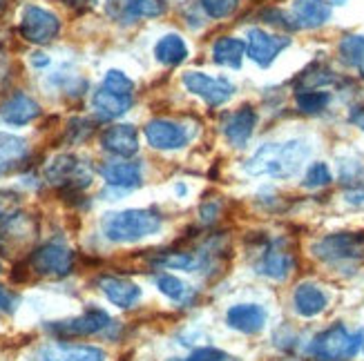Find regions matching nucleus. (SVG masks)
Listing matches in <instances>:
<instances>
[{
  "mask_svg": "<svg viewBox=\"0 0 364 361\" xmlns=\"http://www.w3.org/2000/svg\"><path fill=\"white\" fill-rule=\"evenodd\" d=\"M309 156L311 148L302 138H293L287 143H266L246 161L244 170L250 177L291 179L304 167Z\"/></svg>",
  "mask_w": 364,
  "mask_h": 361,
  "instance_id": "1",
  "label": "nucleus"
},
{
  "mask_svg": "<svg viewBox=\"0 0 364 361\" xmlns=\"http://www.w3.org/2000/svg\"><path fill=\"white\" fill-rule=\"evenodd\" d=\"M103 234L107 241L112 243H136L141 239H148L159 234L164 228V216L150 210V208H139V210H121V212H109L103 218Z\"/></svg>",
  "mask_w": 364,
  "mask_h": 361,
  "instance_id": "2",
  "label": "nucleus"
},
{
  "mask_svg": "<svg viewBox=\"0 0 364 361\" xmlns=\"http://www.w3.org/2000/svg\"><path fill=\"white\" fill-rule=\"evenodd\" d=\"M364 346V333H351L346 326L336 323L311 341L309 352L320 361H349Z\"/></svg>",
  "mask_w": 364,
  "mask_h": 361,
  "instance_id": "3",
  "label": "nucleus"
},
{
  "mask_svg": "<svg viewBox=\"0 0 364 361\" xmlns=\"http://www.w3.org/2000/svg\"><path fill=\"white\" fill-rule=\"evenodd\" d=\"M313 255L328 265H358L364 261V232H333L313 243Z\"/></svg>",
  "mask_w": 364,
  "mask_h": 361,
  "instance_id": "4",
  "label": "nucleus"
},
{
  "mask_svg": "<svg viewBox=\"0 0 364 361\" xmlns=\"http://www.w3.org/2000/svg\"><path fill=\"white\" fill-rule=\"evenodd\" d=\"M45 177L56 187L78 192V190H85L92 183V170L85 161H81L74 154H58L47 163Z\"/></svg>",
  "mask_w": 364,
  "mask_h": 361,
  "instance_id": "5",
  "label": "nucleus"
},
{
  "mask_svg": "<svg viewBox=\"0 0 364 361\" xmlns=\"http://www.w3.org/2000/svg\"><path fill=\"white\" fill-rule=\"evenodd\" d=\"M112 326V319L105 310L99 308H90L83 315L72 317V319H63V321H52L47 323V331L60 339H74V337H90V335H99Z\"/></svg>",
  "mask_w": 364,
  "mask_h": 361,
  "instance_id": "6",
  "label": "nucleus"
},
{
  "mask_svg": "<svg viewBox=\"0 0 364 361\" xmlns=\"http://www.w3.org/2000/svg\"><path fill=\"white\" fill-rule=\"evenodd\" d=\"M29 263L43 277H68L74 270V252L65 243L50 241L31 252Z\"/></svg>",
  "mask_w": 364,
  "mask_h": 361,
  "instance_id": "7",
  "label": "nucleus"
},
{
  "mask_svg": "<svg viewBox=\"0 0 364 361\" xmlns=\"http://www.w3.org/2000/svg\"><path fill=\"white\" fill-rule=\"evenodd\" d=\"M60 31L58 16L50 9L29 5L21 18V36L31 45H47L52 43Z\"/></svg>",
  "mask_w": 364,
  "mask_h": 361,
  "instance_id": "8",
  "label": "nucleus"
},
{
  "mask_svg": "<svg viewBox=\"0 0 364 361\" xmlns=\"http://www.w3.org/2000/svg\"><path fill=\"white\" fill-rule=\"evenodd\" d=\"M181 81H183V87L190 94H195V96H199L203 103H208L210 107L224 105L235 94L232 83L224 76H208L203 72H186Z\"/></svg>",
  "mask_w": 364,
  "mask_h": 361,
  "instance_id": "9",
  "label": "nucleus"
},
{
  "mask_svg": "<svg viewBox=\"0 0 364 361\" xmlns=\"http://www.w3.org/2000/svg\"><path fill=\"white\" fill-rule=\"evenodd\" d=\"M295 268V257L287 248V241L277 239V241H268L264 250L259 252V259L255 263V270L273 281H284L289 279V274Z\"/></svg>",
  "mask_w": 364,
  "mask_h": 361,
  "instance_id": "10",
  "label": "nucleus"
},
{
  "mask_svg": "<svg viewBox=\"0 0 364 361\" xmlns=\"http://www.w3.org/2000/svg\"><path fill=\"white\" fill-rule=\"evenodd\" d=\"M289 45H291V38L273 36L259 27L248 29V34H246V54L250 56V60H255L259 67L273 65V60L287 50Z\"/></svg>",
  "mask_w": 364,
  "mask_h": 361,
  "instance_id": "11",
  "label": "nucleus"
},
{
  "mask_svg": "<svg viewBox=\"0 0 364 361\" xmlns=\"http://www.w3.org/2000/svg\"><path fill=\"white\" fill-rule=\"evenodd\" d=\"M146 138L150 148L154 150H181L188 145L190 132L183 128L181 123L168 121V118H154L146 125Z\"/></svg>",
  "mask_w": 364,
  "mask_h": 361,
  "instance_id": "12",
  "label": "nucleus"
},
{
  "mask_svg": "<svg viewBox=\"0 0 364 361\" xmlns=\"http://www.w3.org/2000/svg\"><path fill=\"white\" fill-rule=\"evenodd\" d=\"M101 148L119 159H130L139 152V132L130 123H114L101 132Z\"/></svg>",
  "mask_w": 364,
  "mask_h": 361,
  "instance_id": "13",
  "label": "nucleus"
},
{
  "mask_svg": "<svg viewBox=\"0 0 364 361\" xmlns=\"http://www.w3.org/2000/svg\"><path fill=\"white\" fill-rule=\"evenodd\" d=\"M31 361H105V352L83 343H47L38 348Z\"/></svg>",
  "mask_w": 364,
  "mask_h": 361,
  "instance_id": "14",
  "label": "nucleus"
},
{
  "mask_svg": "<svg viewBox=\"0 0 364 361\" xmlns=\"http://www.w3.org/2000/svg\"><path fill=\"white\" fill-rule=\"evenodd\" d=\"M268 312L259 304H237L228 308L226 312V323L232 331L242 335H257L266 328Z\"/></svg>",
  "mask_w": 364,
  "mask_h": 361,
  "instance_id": "15",
  "label": "nucleus"
},
{
  "mask_svg": "<svg viewBox=\"0 0 364 361\" xmlns=\"http://www.w3.org/2000/svg\"><path fill=\"white\" fill-rule=\"evenodd\" d=\"M101 177L105 179L107 187H114L119 192H130L136 190L144 183V172L141 165L134 161H112V163H103L99 167Z\"/></svg>",
  "mask_w": 364,
  "mask_h": 361,
  "instance_id": "16",
  "label": "nucleus"
},
{
  "mask_svg": "<svg viewBox=\"0 0 364 361\" xmlns=\"http://www.w3.org/2000/svg\"><path fill=\"white\" fill-rule=\"evenodd\" d=\"M257 125V114L250 105H242L224 121V136L232 148H244Z\"/></svg>",
  "mask_w": 364,
  "mask_h": 361,
  "instance_id": "17",
  "label": "nucleus"
},
{
  "mask_svg": "<svg viewBox=\"0 0 364 361\" xmlns=\"http://www.w3.org/2000/svg\"><path fill=\"white\" fill-rule=\"evenodd\" d=\"M41 116V105L27 96V94H14L3 105H0V118L7 125L21 128V125H29Z\"/></svg>",
  "mask_w": 364,
  "mask_h": 361,
  "instance_id": "18",
  "label": "nucleus"
},
{
  "mask_svg": "<svg viewBox=\"0 0 364 361\" xmlns=\"http://www.w3.org/2000/svg\"><path fill=\"white\" fill-rule=\"evenodd\" d=\"M99 288L101 292L107 296L109 304H114L117 308L128 310L132 306H136V301L141 299V288L134 284V281L121 279V277H99Z\"/></svg>",
  "mask_w": 364,
  "mask_h": 361,
  "instance_id": "19",
  "label": "nucleus"
},
{
  "mask_svg": "<svg viewBox=\"0 0 364 361\" xmlns=\"http://www.w3.org/2000/svg\"><path fill=\"white\" fill-rule=\"evenodd\" d=\"M293 306H295V312L299 317L313 319L326 310L328 296L320 286L311 284V281H304V284H299L293 292Z\"/></svg>",
  "mask_w": 364,
  "mask_h": 361,
  "instance_id": "20",
  "label": "nucleus"
},
{
  "mask_svg": "<svg viewBox=\"0 0 364 361\" xmlns=\"http://www.w3.org/2000/svg\"><path fill=\"white\" fill-rule=\"evenodd\" d=\"M293 18L304 29H318L331 18V5L326 0H295Z\"/></svg>",
  "mask_w": 364,
  "mask_h": 361,
  "instance_id": "21",
  "label": "nucleus"
},
{
  "mask_svg": "<svg viewBox=\"0 0 364 361\" xmlns=\"http://www.w3.org/2000/svg\"><path fill=\"white\" fill-rule=\"evenodd\" d=\"M132 101H134L132 96H121V94H114L105 87H99L92 96V107H94V112H97L99 118L112 121V118H119L128 112V109L132 107Z\"/></svg>",
  "mask_w": 364,
  "mask_h": 361,
  "instance_id": "22",
  "label": "nucleus"
},
{
  "mask_svg": "<svg viewBox=\"0 0 364 361\" xmlns=\"http://www.w3.org/2000/svg\"><path fill=\"white\" fill-rule=\"evenodd\" d=\"M244 54H246V43L240 38H232V36H221L213 45V60L221 67L240 70Z\"/></svg>",
  "mask_w": 364,
  "mask_h": 361,
  "instance_id": "23",
  "label": "nucleus"
},
{
  "mask_svg": "<svg viewBox=\"0 0 364 361\" xmlns=\"http://www.w3.org/2000/svg\"><path fill=\"white\" fill-rule=\"evenodd\" d=\"M154 58L166 67H177L188 58V45L183 43L181 36L168 34L154 45Z\"/></svg>",
  "mask_w": 364,
  "mask_h": 361,
  "instance_id": "24",
  "label": "nucleus"
},
{
  "mask_svg": "<svg viewBox=\"0 0 364 361\" xmlns=\"http://www.w3.org/2000/svg\"><path fill=\"white\" fill-rule=\"evenodd\" d=\"M27 156V143L21 136L0 134V174L14 170Z\"/></svg>",
  "mask_w": 364,
  "mask_h": 361,
  "instance_id": "25",
  "label": "nucleus"
},
{
  "mask_svg": "<svg viewBox=\"0 0 364 361\" xmlns=\"http://www.w3.org/2000/svg\"><path fill=\"white\" fill-rule=\"evenodd\" d=\"M336 83V72L331 70L324 62H313L302 74L295 78V87L297 91H306V89H320L324 85Z\"/></svg>",
  "mask_w": 364,
  "mask_h": 361,
  "instance_id": "26",
  "label": "nucleus"
},
{
  "mask_svg": "<svg viewBox=\"0 0 364 361\" xmlns=\"http://www.w3.org/2000/svg\"><path fill=\"white\" fill-rule=\"evenodd\" d=\"M154 284L159 288L161 294H166L170 301H177V304H186L193 299V288H190L186 281H181L179 277L170 274V272H161L154 277Z\"/></svg>",
  "mask_w": 364,
  "mask_h": 361,
  "instance_id": "27",
  "label": "nucleus"
},
{
  "mask_svg": "<svg viewBox=\"0 0 364 361\" xmlns=\"http://www.w3.org/2000/svg\"><path fill=\"white\" fill-rule=\"evenodd\" d=\"M340 58L344 65H349L353 70L360 72V76L364 78V36H355V34H349L340 40Z\"/></svg>",
  "mask_w": 364,
  "mask_h": 361,
  "instance_id": "28",
  "label": "nucleus"
},
{
  "mask_svg": "<svg viewBox=\"0 0 364 361\" xmlns=\"http://www.w3.org/2000/svg\"><path fill=\"white\" fill-rule=\"evenodd\" d=\"M152 263L156 268H164V270H186V272H193L201 268V257L195 252H164L161 257L152 259Z\"/></svg>",
  "mask_w": 364,
  "mask_h": 361,
  "instance_id": "29",
  "label": "nucleus"
},
{
  "mask_svg": "<svg viewBox=\"0 0 364 361\" xmlns=\"http://www.w3.org/2000/svg\"><path fill=\"white\" fill-rule=\"evenodd\" d=\"M166 13V0H128L121 13L123 21H136V18H156Z\"/></svg>",
  "mask_w": 364,
  "mask_h": 361,
  "instance_id": "30",
  "label": "nucleus"
},
{
  "mask_svg": "<svg viewBox=\"0 0 364 361\" xmlns=\"http://www.w3.org/2000/svg\"><path fill=\"white\" fill-rule=\"evenodd\" d=\"M297 109L304 114H320L328 107L331 103V94L322 89H306V91H297L295 96Z\"/></svg>",
  "mask_w": 364,
  "mask_h": 361,
  "instance_id": "31",
  "label": "nucleus"
},
{
  "mask_svg": "<svg viewBox=\"0 0 364 361\" xmlns=\"http://www.w3.org/2000/svg\"><path fill=\"white\" fill-rule=\"evenodd\" d=\"M340 181L351 187V190H364V163L358 159H342L340 161Z\"/></svg>",
  "mask_w": 364,
  "mask_h": 361,
  "instance_id": "32",
  "label": "nucleus"
},
{
  "mask_svg": "<svg viewBox=\"0 0 364 361\" xmlns=\"http://www.w3.org/2000/svg\"><path fill=\"white\" fill-rule=\"evenodd\" d=\"M203 13L213 21H224L230 18V16L240 7V0H199Z\"/></svg>",
  "mask_w": 364,
  "mask_h": 361,
  "instance_id": "33",
  "label": "nucleus"
},
{
  "mask_svg": "<svg viewBox=\"0 0 364 361\" xmlns=\"http://www.w3.org/2000/svg\"><path fill=\"white\" fill-rule=\"evenodd\" d=\"M331 181H333V174H331L328 165H326V163H313V165L306 170L302 185L309 187V190H320V187L331 185Z\"/></svg>",
  "mask_w": 364,
  "mask_h": 361,
  "instance_id": "34",
  "label": "nucleus"
},
{
  "mask_svg": "<svg viewBox=\"0 0 364 361\" xmlns=\"http://www.w3.org/2000/svg\"><path fill=\"white\" fill-rule=\"evenodd\" d=\"M103 87L109 89V91H114V94H121V96H132V94H134L132 78H128L121 70H109L105 74Z\"/></svg>",
  "mask_w": 364,
  "mask_h": 361,
  "instance_id": "35",
  "label": "nucleus"
},
{
  "mask_svg": "<svg viewBox=\"0 0 364 361\" xmlns=\"http://www.w3.org/2000/svg\"><path fill=\"white\" fill-rule=\"evenodd\" d=\"M262 18L268 25H275V27H282V29H289V31L299 29V25L295 23L293 16H287L282 9H266V11H262Z\"/></svg>",
  "mask_w": 364,
  "mask_h": 361,
  "instance_id": "36",
  "label": "nucleus"
},
{
  "mask_svg": "<svg viewBox=\"0 0 364 361\" xmlns=\"http://www.w3.org/2000/svg\"><path fill=\"white\" fill-rule=\"evenodd\" d=\"M186 361H240V359L224 352V350H217V348H197L190 352V357Z\"/></svg>",
  "mask_w": 364,
  "mask_h": 361,
  "instance_id": "37",
  "label": "nucleus"
},
{
  "mask_svg": "<svg viewBox=\"0 0 364 361\" xmlns=\"http://www.w3.org/2000/svg\"><path fill=\"white\" fill-rule=\"evenodd\" d=\"M70 134H72V140L74 143H81V140H85L90 134H92V123L87 118H72L70 121Z\"/></svg>",
  "mask_w": 364,
  "mask_h": 361,
  "instance_id": "38",
  "label": "nucleus"
},
{
  "mask_svg": "<svg viewBox=\"0 0 364 361\" xmlns=\"http://www.w3.org/2000/svg\"><path fill=\"white\" fill-rule=\"evenodd\" d=\"M199 214H201V221L203 223L217 221L219 214H221V203L219 201H205L203 206H201V210H199Z\"/></svg>",
  "mask_w": 364,
  "mask_h": 361,
  "instance_id": "39",
  "label": "nucleus"
},
{
  "mask_svg": "<svg viewBox=\"0 0 364 361\" xmlns=\"http://www.w3.org/2000/svg\"><path fill=\"white\" fill-rule=\"evenodd\" d=\"M16 304H18V296H16L14 292H9L5 286H0V310L11 312L16 308Z\"/></svg>",
  "mask_w": 364,
  "mask_h": 361,
  "instance_id": "40",
  "label": "nucleus"
},
{
  "mask_svg": "<svg viewBox=\"0 0 364 361\" xmlns=\"http://www.w3.org/2000/svg\"><path fill=\"white\" fill-rule=\"evenodd\" d=\"M68 7H72V9H76V11H85V9H90L97 0H63Z\"/></svg>",
  "mask_w": 364,
  "mask_h": 361,
  "instance_id": "41",
  "label": "nucleus"
},
{
  "mask_svg": "<svg viewBox=\"0 0 364 361\" xmlns=\"http://www.w3.org/2000/svg\"><path fill=\"white\" fill-rule=\"evenodd\" d=\"M349 121L353 125H358V128L364 132V107H355L353 112H351V116H349Z\"/></svg>",
  "mask_w": 364,
  "mask_h": 361,
  "instance_id": "42",
  "label": "nucleus"
},
{
  "mask_svg": "<svg viewBox=\"0 0 364 361\" xmlns=\"http://www.w3.org/2000/svg\"><path fill=\"white\" fill-rule=\"evenodd\" d=\"M31 65H34V67H47V65H50V56H45L41 52L31 54Z\"/></svg>",
  "mask_w": 364,
  "mask_h": 361,
  "instance_id": "43",
  "label": "nucleus"
},
{
  "mask_svg": "<svg viewBox=\"0 0 364 361\" xmlns=\"http://www.w3.org/2000/svg\"><path fill=\"white\" fill-rule=\"evenodd\" d=\"M326 3H328V5H344L346 0H326Z\"/></svg>",
  "mask_w": 364,
  "mask_h": 361,
  "instance_id": "44",
  "label": "nucleus"
},
{
  "mask_svg": "<svg viewBox=\"0 0 364 361\" xmlns=\"http://www.w3.org/2000/svg\"><path fill=\"white\" fill-rule=\"evenodd\" d=\"M5 5H7V3H5V0H0V11H3V9H5Z\"/></svg>",
  "mask_w": 364,
  "mask_h": 361,
  "instance_id": "45",
  "label": "nucleus"
},
{
  "mask_svg": "<svg viewBox=\"0 0 364 361\" xmlns=\"http://www.w3.org/2000/svg\"><path fill=\"white\" fill-rule=\"evenodd\" d=\"M0 272H3V265H0Z\"/></svg>",
  "mask_w": 364,
  "mask_h": 361,
  "instance_id": "46",
  "label": "nucleus"
},
{
  "mask_svg": "<svg viewBox=\"0 0 364 361\" xmlns=\"http://www.w3.org/2000/svg\"><path fill=\"white\" fill-rule=\"evenodd\" d=\"M362 350H364V346H362Z\"/></svg>",
  "mask_w": 364,
  "mask_h": 361,
  "instance_id": "47",
  "label": "nucleus"
}]
</instances>
